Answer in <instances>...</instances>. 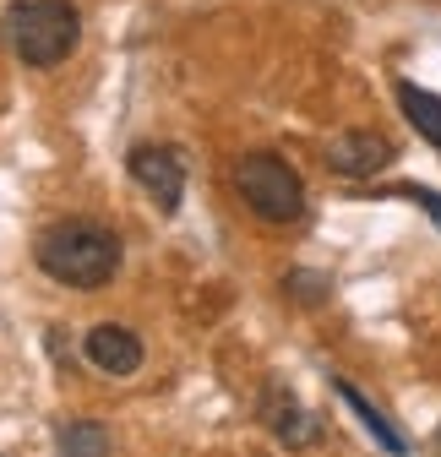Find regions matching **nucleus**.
<instances>
[{
	"mask_svg": "<svg viewBox=\"0 0 441 457\" xmlns=\"http://www.w3.org/2000/svg\"><path fill=\"white\" fill-rule=\"evenodd\" d=\"M284 289H289V300H300V305H321L327 295H333V278H321V272H305V267H295V272L284 278Z\"/></svg>",
	"mask_w": 441,
	"mask_h": 457,
	"instance_id": "11",
	"label": "nucleus"
},
{
	"mask_svg": "<svg viewBox=\"0 0 441 457\" xmlns=\"http://www.w3.org/2000/svg\"><path fill=\"white\" fill-rule=\"evenodd\" d=\"M126 175L158 202L163 218H175V212H180V202H186V158H180V147L137 142V147L126 153Z\"/></svg>",
	"mask_w": 441,
	"mask_h": 457,
	"instance_id": "4",
	"label": "nucleus"
},
{
	"mask_svg": "<svg viewBox=\"0 0 441 457\" xmlns=\"http://www.w3.org/2000/svg\"><path fill=\"white\" fill-rule=\"evenodd\" d=\"M82 354H87V365H93L98 376H137V370H142V343H137V332L121 327V321H98V327L82 337Z\"/></svg>",
	"mask_w": 441,
	"mask_h": 457,
	"instance_id": "6",
	"label": "nucleus"
},
{
	"mask_svg": "<svg viewBox=\"0 0 441 457\" xmlns=\"http://www.w3.org/2000/svg\"><path fill=\"white\" fill-rule=\"evenodd\" d=\"M398 109L409 114V126L441 153V98L425 93V87H414V82H398Z\"/></svg>",
	"mask_w": 441,
	"mask_h": 457,
	"instance_id": "8",
	"label": "nucleus"
},
{
	"mask_svg": "<svg viewBox=\"0 0 441 457\" xmlns=\"http://www.w3.org/2000/svg\"><path fill=\"white\" fill-rule=\"evenodd\" d=\"M33 262L44 267V278L93 295V289H104V283L121 272V240L109 235V228L87 223V218H71V223L44 228L38 245H33Z\"/></svg>",
	"mask_w": 441,
	"mask_h": 457,
	"instance_id": "1",
	"label": "nucleus"
},
{
	"mask_svg": "<svg viewBox=\"0 0 441 457\" xmlns=\"http://www.w3.org/2000/svg\"><path fill=\"white\" fill-rule=\"evenodd\" d=\"M267 425H272V436H279L284 446H316V441H321V420L305 414L289 392H284V397H279V392L267 397Z\"/></svg>",
	"mask_w": 441,
	"mask_h": 457,
	"instance_id": "7",
	"label": "nucleus"
},
{
	"mask_svg": "<svg viewBox=\"0 0 441 457\" xmlns=\"http://www.w3.org/2000/svg\"><path fill=\"white\" fill-rule=\"evenodd\" d=\"M0 28H6V49L33 71L61 66L82 44V17L71 0H12Z\"/></svg>",
	"mask_w": 441,
	"mask_h": 457,
	"instance_id": "2",
	"label": "nucleus"
},
{
	"mask_svg": "<svg viewBox=\"0 0 441 457\" xmlns=\"http://www.w3.org/2000/svg\"><path fill=\"white\" fill-rule=\"evenodd\" d=\"M333 386H338V397H344V403H349V409L360 414V425H365V430H370V436H376L381 446H387V452L398 457V452H404V436H398V430L387 425V414H381V409H370V403H365V397H360V392H354L349 381H333Z\"/></svg>",
	"mask_w": 441,
	"mask_h": 457,
	"instance_id": "10",
	"label": "nucleus"
},
{
	"mask_svg": "<svg viewBox=\"0 0 441 457\" xmlns=\"http://www.w3.org/2000/svg\"><path fill=\"white\" fill-rule=\"evenodd\" d=\"M393 158H398V147H393V137H381V131H344V137L327 142V169L344 175V180H370Z\"/></svg>",
	"mask_w": 441,
	"mask_h": 457,
	"instance_id": "5",
	"label": "nucleus"
},
{
	"mask_svg": "<svg viewBox=\"0 0 441 457\" xmlns=\"http://www.w3.org/2000/svg\"><path fill=\"white\" fill-rule=\"evenodd\" d=\"M235 191L262 223H295L305 218V180L279 153H245L235 163Z\"/></svg>",
	"mask_w": 441,
	"mask_h": 457,
	"instance_id": "3",
	"label": "nucleus"
},
{
	"mask_svg": "<svg viewBox=\"0 0 441 457\" xmlns=\"http://www.w3.org/2000/svg\"><path fill=\"white\" fill-rule=\"evenodd\" d=\"M393 196H404V202H414V207H425L436 223H441V191H425V186H398Z\"/></svg>",
	"mask_w": 441,
	"mask_h": 457,
	"instance_id": "12",
	"label": "nucleus"
},
{
	"mask_svg": "<svg viewBox=\"0 0 441 457\" xmlns=\"http://www.w3.org/2000/svg\"><path fill=\"white\" fill-rule=\"evenodd\" d=\"M54 452L61 457H109V430L98 420H61Z\"/></svg>",
	"mask_w": 441,
	"mask_h": 457,
	"instance_id": "9",
	"label": "nucleus"
}]
</instances>
